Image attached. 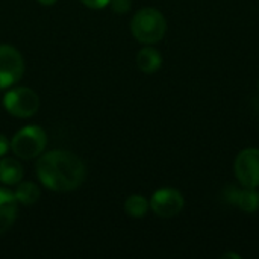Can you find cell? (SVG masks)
<instances>
[{
    "label": "cell",
    "instance_id": "cell-1",
    "mask_svg": "<svg viewBox=\"0 0 259 259\" xmlns=\"http://www.w3.org/2000/svg\"><path fill=\"white\" fill-rule=\"evenodd\" d=\"M36 175L39 182L58 193L77 190L87 176L83 161L67 150H50L36 162Z\"/></svg>",
    "mask_w": 259,
    "mask_h": 259
},
{
    "label": "cell",
    "instance_id": "cell-2",
    "mask_svg": "<svg viewBox=\"0 0 259 259\" xmlns=\"http://www.w3.org/2000/svg\"><path fill=\"white\" fill-rule=\"evenodd\" d=\"M131 32L137 41L143 44H155L164 38L167 32V20L161 11L155 8H143L134 15Z\"/></svg>",
    "mask_w": 259,
    "mask_h": 259
},
{
    "label": "cell",
    "instance_id": "cell-3",
    "mask_svg": "<svg viewBox=\"0 0 259 259\" xmlns=\"http://www.w3.org/2000/svg\"><path fill=\"white\" fill-rule=\"evenodd\" d=\"M46 144L47 135L39 126H26L12 137L11 149L21 159H33L44 152Z\"/></svg>",
    "mask_w": 259,
    "mask_h": 259
},
{
    "label": "cell",
    "instance_id": "cell-4",
    "mask_svg": "<svg viewBox=\"0 0 259 259\" xmlns=\"http://www.w3.org/2000/svg\"><path fill=\"white\" fill-rule=\"evenodd\" d=\"M3 106L11 115L17 118H29L38 111L39 97L33 90L27 87H18L9 90L5 94Z\"/></svg>",
    "mask_w": 259,
    "mask_h": 259
},
{
    "label": "cell",
    "instance_id": "cell-5",
    "mask_svg": "<svg viewBox=\"0 0 259 259\" xmlns=\"http://www.w3.org/2000/svg\"><path fill=\"white\" fill-rule=\"evenodd\" d=\"M24 73V61L21 53L9 46L0 44V88H9L17 83Z\"/></svg>",
    "mask_w": 259,
    "mask_h": 259
},
{
    "label": "cell",
    "instance_id": "cell-6",
    "mask_svg": "<svg viewBox=\"0 0 259 259\" xmlns=\"http://www.w3.org/2000/svg\"><path fill=\"white\" fill-rule=\"evenodd\" d=\"M234 173L241 187H259V149L249 147L238 153L234 164Z\"/></svg>",
    "mask_w": 259,
    "mask_h": 259
},
{
    "label": "cell",
    "instance_id": "cell-7",
    "mask_svg": "<svg viewBox=\"0 0 259 259\" xmlns=\"http://www.w3.org/2000/svg\"><path fill=\"white\" fill-rule=\"evenodd\" d=\"M150 208L152 211L162 219H171L176 217L184 209V196L175 190V188H161L156 193H153L150 199Z\"/></svg>",
    "mask_w": 259,
    "mask_h": 259
},
{
    "label": "cell",
    "instance_id": "cell-8",
    "mask_svg": "<svg viewBox=\"0 0 259 259\" xmlns=\"http://www.w3.org/2000/svg\"><path fill=\"white\" fill-rule=\"evenodd\" d=\"M225 197L226 202L238 206L246 214H253L259 209V193L256 188H235V185H229Z\"/></svg>",
    "mask_w": 259,
    "mask_h": 259
},
{
    "label": "cell",
    "instance_id": "cell-9",
    "mask_svg": "<svg viewBox=\"0 0 259 259\" xmlns=\"http://www.w3.org/2000/svg\"><path fill=\"white\" fill-rule=\"evenodd\" d=\"M17 199L14 193L0 188V235H3L17 219Z\"/></svg>",
    "mask_w": 259,
    "mask_h": 259
},
{
    "label": "cell",
    "instance_id": "cell-10",
    "mask_svg": "<svg viewBox=\"0 0 259 259\" xmlns=\"http://www.w3.org/2000/svg\"><path fill=\"white\" fill-rule=\"evenodd\" d=\"M137 65L143 73H155L162 65V56L156 49L144 47L137 53Z\"/></svg>",
    "mask_w": 259,
    "mask_h": 259
},
{
    "label": "cell",
    "instance_id": "cell-11",
    "mask_svg": "<svg viewBox=\"0 0 259 259\" xmlns=\"http://www.w3.org/2000/svg\"><path fill=\"white\" fill-rule=\"evenodd\" d=\"M23 178V167L12 158L0 159V182L5 185H17Z\"/></svg>",
    "mask_w": 259,
    "mask_h": 259
},
{
    "label": "cell",
    "instance_id": "cell-12",
    "mask_svg": "<svg viewBox=\"0 0 259 259\" xmlns=\"http://www.w3.org/2000/svg\"><path fill=\"white\" fill-rule=\"evenodd\" d=\"M14 196L18 203L21 205H33L39 199V188L33 182H18L14 191Z\"/></svg>",
    "mask_w": 259,
    "mask_h": 259
},
{
    "label": "cell",
    "instance_id": "cell-13",
    "mask_svg": "<svg viewBox=\"0 0 259 259\" xmlns=\"http://www.w3.org/2000/svg\"><path fill=\"white\" fill-rule=\"evenodd\" d=\"M150 208V203L146 200V197L140 196V194H134L131 197H127V200L124 202V211L127 215L134 217V219H141L147 214Z\"/></svg>",
    "mask_w": 259,
    "mask_h": 259
},
{
    "label": "cell",
    "instance_id": "cell-14",
    "mask_svg": "<svg viewBox=\"0 0 259 259\" xmlns=\"http://www.w3.org/2000/svg\"><path fill=\"white\" fill-rule=\"evenodd\" d=\"M109 5H111V8H112L114 12H117V14H126L131 9V6H132V0H111Z\"/></svg>",
    "mask_w": 259,
    "mask_h": 259
},
{
    "label": "cell",
    "instance_id": "cell-15",
    "mask_svg": "<svg viewBox=\"0 0 259 259\" xmlns=\"http://www.w3.org/2000/svg\"><path fill=\"white\" fill-rule=\"evenodd\" d=\"M87 8H91V9H103L105 6L109 5L111 0H80Z\"/></svg>",
    "mask_w": 259,
    "mask_h": 259
},
{
    "label": "cell",
    "instance_id": "cell-16",
    "mask_svg": "<svg viewBox=\"0 0 259 259\" xmlns=\"http://www.w3.org/2000/svg\"><path fill=\"white\" fill-rule=\"evenodd\" d=\"M9 147H11V143L8 141V138L5 135L0 134V158L6 155V152H8Z\"/></svg>",
    "mask_w": 259,
    "mask_h": 259
},
{
    "label": "cell",
    "instance_id": "cell-17",
    "mask_svg": "<svg viewBox=\"0 0 259 259\" xmlns=\"http://www.w3.org/2000/svg\"><path fill=\"white\" fill-rule=\"evenodd\" d=\"M41 5H44V6H52V5H55L58 0H38Z\"/></svg>",
    "mask_w": 259,
    "mask_h": 259
},
{
    "label": "cell",
    "instance_id": "cell-18",
    "mask_svg": "<svg viewBox=\"0 0 259 259\" xmlns=\"http://www.w3.org/2000/svg\"><path fill=\"white\" fill-rule=\"evenodd\" d=\"M222 258H234V259H240L241 258V256H240V255H238V253H225V255H223V256H222Z\"/></svg>",
    "mask_w": 259,
    "mask_h": 259
},
{
    "label": "cell",
    "instance_id": "cell-19",
    "mask_svg": "<svg viewBox=\"0 0 259 259\" xmlns=\"http://www.w3.org/2000/svg\"><path fill=\"white\" fill-rule=\"evenodd\" d=\"M258 87H259V85H258Z\"/></svg>",
    "mask_w": 259,
    "mask_h": 259
}]
</instances>
